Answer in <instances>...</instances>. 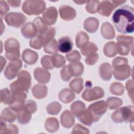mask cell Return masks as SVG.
Instances as JSON below:
<instances>
[{
  "instance_id": "6da1fadb",
  "label": "cell",
  "mask_w": 134,
  "mask_h": 134,
  "mask_svg": "<svg viewBox=\"0 0 134 134\" xmlns=\"http://www.w3.org/2000/svg\"><path fill=\"white\" fill-rule=\"evenodd\" d=\"M134 9L128 5L118 8L113 14L112 21L117 31L121 34H131L134 31Z\"/></svg>"
},
{
  "instance_id": "7a4b0ae2",
  "label": "cell",
  "mask_w": 134,
  "mask_h": 134,
  "mask_svg": "<svg viewBox=\"0 0 134 134\" xmlns=\"http://www.w3.org/2000/svg\"><path fill=\"white\" fill-rule=\"evenodd\" d=\"M18 79L10 85L12 91L28 92L31 87V76L27 71H20L18 74Z\"/></svg>"
},
{
  "instance_id": "3957f363",
  "label": "cell",
  "mask_w": 134,
  "mask_h": 134,
  "mask_svg": "<svg viewBox=\"0 0 134 134\" xmlns=\"http://www.w3.org/2000/svg\"><path fill=\"white\" fill-rule=\"evenodd\" d=\"M46 8V3L43 1H26L24 2L22 9L28 15H38Z\"/></svg>"
},
{
  "instance_id": "277c9868",
  "label": "cell",
  "mask_w": 134,
  "mask_h": 134,
  "mask_svg": "<svg viewBox=\"0 0 134 134\" xmlns=\"http://www.w3.org/2000/svg\"><path fill=\"white\" fill-rule=\"evenodd\" d=\"M112 120L116 123L133 121V107L132 106L123 107L116 110L111 115Z\"/></svg>"
},
{
  "instance_id": "5b68a950",
  "label": "cell",
  "mask_w": 134,
  "mask_h": 134,
  "mask_svg": "<svg viewBox=\"0 0 134 134\" xmlns=\"http://www.w3.org/2000/svg\"><path fill=\"white\" fill-rule=\"evenodd\" d=\"M19 43L16 39L9 38L5 43V56L9 61L18 60L20 57Z\"/></svg>"
},
{
  "instance_id": "8992f818",
  "label": "cell",
  "mask_w": 134,
  "mask_h": 134,
  "mask_svg": "<svg viewBox=\"0 0 134 134\" xmlns=\"http://www.w3.org/2000/svg\"><path fill=\"white\" fill-rule=\"evenodd\" d=\"M107 108V103L104 100H100L91 104L88 106L87 110L92 115L94 122H97L106 111Z\"/></svg>"
},
{
  "instance_id": "52a82bcc",
  "label": "cell",
  "mask_w": 134,
  "mask_h": 134,
  "mask_svg": "<svg viewBox=\"0 0 134 134\" xmlns=\"http://www.w3.org/2000/svg\"><path fill=\"white\" fill-rule=\"evenodd\" d=\"M125 2L126 1H103L99 3L97 12L99 14L107 17L111 14L115 8Z\"/></svg>"
},
{
  "instance_id": "ba28073f",
  "label": "cell",
  "mask_w": 134,
  "mask_h": 134,
  "mask_svg": "<svg viewBox=\"0 0 134 134\" xmlns=\"http://www.w3.org/2000/svg\"><path fill=\"white\" fill-rule=\"evenodd\" d=\"M6 23L10 26L19 28L27 20L26 17L20 13L11 12L4 18Z\"/></svg>"
},
{
  "instance_id": "9c48e42d",
  "label": "cell",
  "mask_w": 134,
  "mask_h": 134,
  "mask_svg": "<svg viewBox=\"0 0 134 134\" xmlns=\"http://www.w3.org/2000/svg\"><path fill=\"white\" fill-rule=\"evenodd\" d=\"M116 49L117 52L121 55H127L129 51V46L133 42V38L130 36H117Z\"/></svg>"
},
{
  "instance_id": "30bf717a",
  "label": "cell",
  "mask_w": 134,
  "mask_h": 134,
  "mask_svg": "<svg viewBox=\"0 0 134 134\" xmlns=\"http://www.w3.org/2000/svg\"><path fill=\"white\" fill-rule=\"evenodd\" d=\"M104 92L100 87H94L93 88H86L82 94V98L88 102L98 99L103 97Z\"/></svg>"
},
{
  "instance_id": "8fae6325",
  "label": "cell",
  "mask_w": 134,
  "mask_h": 134,
  "mask_svg": "<svg viewBox=\"0 0 134 134\" xmlns=\"http://www.w3.org/2000/svg\"><path fill=\"white\" fill-rule=\"evenodd\" d=\"M22 62L18 59L10 62L4 72V75L7 79L10 80L14 79L17 75L19 70L21 68Z\"/></svg>"
},
{
  "instance_id": "7c38bea8",
  "label": "cell",
  "mask_w": 134,
  "mask_h": 134,
  "mask_svg": "<svg viewBox=\"0 0 134 134\" xmlns=\"http://www.w3.org/2000/svg\"><path fill=\"white\" fill-rule=\"evenodd\" d=\"M113 72L115 79L118 80H124L127 79L130 75V68L127 63H122L114 66Z\"/></svg>"
},
{
  "instance_id": "4fadbf2b",
  "label": "cell",
  "mask_w": 134,
  "mask_h": 134,
  "mask_svg": "<svg viewBox=\"0 0 134 134\" xmlns=\"http://www.w3.org/2000/svg\"><path fill=\"white\" fill-rule=\"evenodd\" d=\"M58 16L57 8L54 7H49L43 13L42 19L47 25H52L55 23Z\"/></svg>"
},
{
  "instance_id": "5bb4252c",
  "label": "cell",
  "mask_w": 134,
  "mask_h": 134,
  "mask_svg": "<svg viewBox=\"0 0 134 134\" xmlns=\"http://www.w3.org/2000/svg\"><path fill=\"white\" fill-rule=\"evenodd\" d=\"M73 47V43L68 36L61 37L58 42V50L62 53H67L70 51Z\"/></svg>"
},
{
  "instance_id": "9a60e30c",
  "label": "cell",
  "mask_w": 134,
  "mask_h": 134,
  "mask_svg": "<svg viewBox=\"0 0 134 134\" xmlns=\"http://www.w3.org/2000/svg\"><path fill=\"white\" fill-rule=\"evenodd\" d=\"M60 17L65 20H71L76 16V11L69 6H61L59 8Z\"/></svg>"
},
{
  "instance_id": "2e32d148",
  "label": "cell",
  "mask_w": 134,
  "mask_h": 134,
  "mask_svg": "<svg viewBox=\"0 0 134 134\" xmlns=\"http://www.w3.org/2000/svg\"><path fill=\"white\" fill-rule=\"evenodd\" d=\"M23 36L26 38H32L38 35L37 28L34 23H28L24 25L21 29Z\"/></svg>"
},
{
  "instance_id": "e0dca14e",
  "label": "cell",
  "mask_w": 134,
  "mask_h": 134,
  "mask_svg": "<svg viewBox=\"0 0 134 134\" xmlns=\"http://www.w3.org/2000/svg\"><path fill=\"white\" fill-rule=\"evenodd\" d=\"M34 76L37 81L43 84L48 83L51 76L49 72L40 68L35 69Z\"/></svg>"
},
{
  "instance_id": "ac0fdd59",
  "label": "cell",
  "mask_w": 134,
  "mask_h": 134,
  "mask_svg": "<svg viewBox=\"0 0 134 134\" xmlns=\"http://www.w3.org/2000/svg\"><path fill=\"white\" fill-rule=\"evenodd\" d=\"M99 75L100 77L105 81L109 80L113 74V71L110 65L108 63H104L100 65L99 68Z\"/></svg>"
},
{
  "instance_id": "d6986e66",
  "label": "cell",
  "mask_w": 134,
  "mask_h": 134,
  "mask_svg": "<svg viewBox=\"0 0 134 134\" xmlns=\"http://www.w3.org/2000/svg\"><path fill=\"white\" fill-rule=\"evenodd\" d=\"M22 58L23 60L27 64L31 65L35 64L38 58V54L31 50H25L22 54Z\"/></svg>"
},
{
  "instance_id": "ffe728a7",
  "label": "cell",
  "mask_w": 134,
  "mask_h": 134,
  "mask_svg": "<svg viewBox=\"0 0 134 134\" xmlns=\"http://www.w3.org/2000/svg\"><path fill=\"white\" fill-rule=\"evenodd\" d=\"M68 66L72 76H79L83 74L84 71V66L81 62H71L69 65H68Z\"/></svg>"
},
{
  "instance_id": "44dd1931",
  "label": "cell",
  "mask_w": 134,
  "mask_h": 134,
  "mask_svg": "<svg viewBox=\"0 0 134 134\" xmlns=\"http://www.w3.org/2000/svg\"><path fill=\"white\" fill-rule=\"evenodd\" d=\"M99 25L98 20L95 18H87L84 23V28L89 32L93 33L97 31Z\"/></svg>"
},
{
  "instance_id": "7402d4cb",
  "label": "cell",
  "mask_w": 134,
  "mask_h": 134,
  "mask_svg": "<svg viewBox=\"0 0 134 134\" xmlns=\"http://www.w3.org/2000/svg\"><path fill=\"white\" fill-rule=\"evenodd\" d=\"M17 117V113L10 107L5 108L2 112L1 119L5 120L6 122H14Z\"/></svg>"
},
{
  "instance_id": "603a6c76",
  "label": "cell",
  "mask_w": 134,
  "mask_h": 134,
  "mask_svg": "<svg viewBox=\"0 0 134 134\" xmlns=\"http://www.w3.org/2000/svg\"><path fill=\"white\" fill-rule=\"evenodd\" d=\"M61 122L63 127L69 128L73 125L74 118L69 110H65L61 115Z\"/></svg>"
},
{
  "instance_id": "cb8c5ba5",
  "label": "cell",
  "mask_w": 134,
  "mask_h": 134,
  "mask_svg": "<svg viewBox=\"0 0 134 134\" xmlns=\"http://www.w3.org/2000/svg\"><path fill=\"white\" fill-rule=\"evenodd\" d=\"M17 120L19 123L21 124H26L28 123L31 118V113L25 107L17 113Z\"/></svg>"
},
{
  "instance_id": "d4e9b609",
  "label": "cell",
  "mask_w": 134,
  "mask_h": 134,
  "mask_svg": "<svg viewBox=\"0 0 134 134\" xmlns=\"http://www.w3.org/2000/svg\"><path fill=\"white\" fill-rule=\"evenodd\" d=\"M32 92L33 95L36 98L38 99L43 98L47 94V87L43 85H36L33 87Z\"/></svg>"
},
{
  "instance_id": "484cf974",
  "label": "cell",
  "mask_w": 134,
  "mask_h": 134,
  "mask_svg": "<svg viewBox=\"0 0 134 134\" xmlns=\"http://www.w3.org/2000/svg\"><path fill=\"white\" fill-rule=\"evenodd\" d=\"M102 36L104 38L109 39L114 38L115 31L111 25L108 23H105L103 24L101 29Z\"/></svg>"
},
{
  "instance_id": "4316f807",
  "label": "cell",
  "mask_w": 134,
  "mask_h": 134,
  "mask_svg": "<svg viewBox=\"0 0 134 134\" xmlns=\"http://www.w3.org/2000/svg\"><path fill=\"white\" fill-rule=\"evenodd\" d=\"M75 97V94L68 88H65L62 90L59 95V98L60 100L64 103H69L71 102Z\"/></svg>"
},
{
  "instance_id": "83f0119b",
  "label": "cell",
  "mask_w": 134,
  "mask_h": 134,
  "mask_svg": "<svg viewBox=\"0 0 134 134\" xmlns=\"http://www.w3.org/2000/svg\"><path fill=\"white\" fill-rule=\"evenodd\" d=\"M89 37L86 33L81 31L76 36V44L77 48H82L88 43Z\"/></svg>"
},
{
  "instance_id": "f1b7e54d",
  "label": "cell",
  "mask_w": 134,
  "mask_h": 134,
  "mask_svg": "<svg viewBox=\"0 0 134 134\" xmlns=\"http://www.w3.org/2000/svg\"><path fill=\"white\" fill-rule=\"evenodd\" d=\"M44 40L41 35L38 34L35 37L32 38L29 42V45L31 47L36 49H40L44 45Z\"/></svg>"
},
{
  "instance_id": "f546056e",
  "label": "cell",
  "mask_w": 134,
  "mask_h": 134,
  "mask_svg": "<svg viewBox=\"0 0 134 134\" xmlns=\"http://www.w3.org/2000/svg\"><path fill=\"white\" fill-rule=\"evenodd\" d=\"M13 99V92L7 88L1 91V102L5 105H9Z\"/></svg>"
},
{
  "instance_id": "4dcf8cb0",
  "label": "cell",
  "mask_w": 134,
  "mask_h": 134,
  "mask_svg": "<svg viewBox=\"0 0 134 134\" xmlns=\"http://www.w3.org/2000/svg\"><path fill=\"white\" fill-rule=\"evenodd\" d=\"M104 53L105 55L108 57H112L117 53L116 43L114 41L107 42L104 46Z\"/></svg>"
},
{
  "instance_id": "1f68e13d",
  "label": "cell",
  "mask_w": 134,
  "mask_h": 134,
  "mask_svg": "<svg viewBox=\"0 0 134 134\" xmlns=\"http://www.w3.org/2000/svg\"><path fill=\"white\" fill-rule=\"evenodd\" d=\"M58 51V44L55 39H52L44 45V51L47 53L55 54Z\"/></svg>"
},
{
  "instance_id": "d6a6232c",
  "label": "cell",
  "mask_w": 134,
  "mask_h": 134,
  "mask_svg": "<svg viewBox=\"0 0 134 134\" xmlns=\"http://www.w3.org/2000/svg\"><path fill=\"white\" fill-rule=\"evenodd\" d=\"M34 24L37 28L38 34H43L48 29L47 24L41 17L36 18L34 20Z\"/></svg>"
},
{
  "instance_id": "836d02e7",
  "label": "cell",
  "mask_w": 134,
  "mask_h": 134,
  "mask_svg": "<svg viewBox=\"0 0 134 134\" xmlns=\"http://www.w3.org/2000/svg\"><path fill=\"white\" fill-rule=\"evenodd\" d=\"M71 110L72 113L77 117L84 110H85V106L83 103L81 101H76L71 105Z\"/></svg>"
},
{
  "instance_id": "e575fe53",
  "label": "cell",
  "mask_w": 134,
  "mask_h": 134,
  "mask_svg": "<svg viewBox=\"0 0 134 134\" xmlns=\"http://www.w3.org/2000/svg\"><path fill=\"white\" fill-rule=\"evenodd\" d=\"M45 128L49 132H54L59 128V124L56 118H50L47 119L45 123Z\"/></svg>"
},
{
  "instance_id": "d590c367",
  "label": "cell",
  "mask_w": 134,
  "mask_h": 134,
  "mask_svg": "<svg viewBox=\"0 0 134 134\" xmlns=\"http://www.w3.org/2000/svg\"><path fill=\"white\" fill-rule=\"evenodd\" d=\"M98 50V48L95 43L89 42L81 48L82 53L85 56H88L91 54L95 53Z\"/></svg>"
},
{
  "instance_id": "8d00e7d4",
  "label": "cell",
  "mask_w": 134,
  "mask_h": 134,
  "mask_svg": "<svg viewBox=\"0 0 134 134\" xmlns=\"http://www.w3.org/2000/svg\"><path fill=\"white\" fill-rule=\"evenodd\" d=\"M69 86L70 88L75 92L76 93L79 94L82 90L83 86V79L82 78H77L73 79L69 84Z\"/></svg>"
},
{
  "instance_id": "74e56055",
  "label": "cell",
  "mask_w": 134,
  "mask_h": 134,
  "mask_svg": "<svg viewBox=\"0 0 134 134\" xmlns=\"http://www.w3.org/2000/svg\"><path fill=\"white\" fill-rule=\"evenodd\" d=\"M51 61L53 66L59 68L63 66L65 63L64 58L61 55L57 54L51 57Z\"/></svg>"
},
{
  "instance_id": "f35d334b",
  "label": "cell",
  "mask_w": 134,
  "mask_h": 134,
  "mask_svg": "<svg viewBox=\"0 0 134 134\" xmlns=\"http://www.w3.org/2000/svg\"><path fill=\"white\" fill-rule=\"evenodd\" d=\"M107 106L110 109H114L120 106L122 103V100L116 97H110L107 99Z\"/></svg>"
},
{
  "instance_id": "ab89813d",
  "label": "cell",
  "mask_w": 134,
  "mask_h": 134,
  "mask_svg": "<svg viewBox=\"0 0 134 134\" xmlns=\"http://www.w3.org/2000/svg\"><path fill=\"white\" fill-rule=\"evenodd\" d=\"M99 3V1H87L86 6V10L91 14L95 13L96 12H97Z\"/></svg>"
},
{
  "instance_id": "60d3db41",
  "label": "cell",
  "mask_w": 134,
  "mask_h": 134,
  "mask_svg": "<svg viewBox=\"0 0 134 134\" xmlns=\"http://www.w3.org/2000/svg\"><path fill=\"white\" fill-rule=\"evenodd\" d=\"M110 92L115 95H120L124 93V87L120 83H114L110 87Z\"/></svg>"
},
{
  "instance_id": "b9f144b4",
  "label": "cell",
  "mask_w": 134,
  "mask_h": 134,
  "mask_svg": "<svg viewBox=\"0 0 134 134\" xmlns=\"http://www.w3.org/2000/svg\"><path fill=\"white\" fill-rule=\"evenodd\" d=\"M61 106L58 102H52L47 107V110L48 114L57 115L60 111Z\"/></svg>"
},
{
  "instance_id": "7bdbcfd3",
  "label": "cell",
  "mask_w": 134,
  "mask_h": 134,
  "mask_svg": "<svg viewBox=\"0 0 134 134\" xmlns=\"http://www.w3.org/2000/svg\"><path fill=\"white\" fill-rule=\"evenodd\" d=\"M41 64L44 68L48 70H51L54 68L51 61V57L49 55H44L42 57Z\"/></svg>"
},
{
  "instance_id": "ee69618b",
  "label": "cell",
  "mask_w": 134,
  "mask_h": 134,
  "mask_svg": "<svg viewBox=\"0 0 134 134\" xmlns=\"http://www.w3.org/2000/svg\"><path fill=\"white\" fill-rule=\"evenodd\" d=\"M66 57L67 60L71 62H77L81 59V55L79 52L76 50H73L71 52L66 54Z\"/></svg>"
},
{
  "instance_id": "f6af8a7d",
  "label": "cell",
  "mask_w": 134,
  "mask_h": 134,
  "mask_svg": "<svg viewBox=\"0 0 134 134\" xmlns=\"http://www.w3.org/2000/svg\"><path fill=\"white\" fill-rule=\"evenodd\" d=\"M61 76L62 80L64 81H68L70 80L71 77L72 76L69 71L68 66H65L61 70Z\"/></svg>"
},
{
  "instance_id": "bcb514c9",
  "label": "cell",
  "mask_w": 134,
  "mask_h": 134,
  "mask_svg": "<svg viewBox=\"0 0 134 134\" xmlns=\"http://www.w3.org/2000/svg\"><path fill=\"white\" fill-rule=\"evenodd\" d=\"M24 107L29 110L31 113H34L37 110L36 103L32 100H28L25 102Z\"/></svg>"
},
{
  "instance_id": "7dc6e473",
  "label": "cell",
  "mask_w": 134,
  "mask_h": 134,
  "mask_svg": "<svg viewBox=\"0 0 134 134\" xmlns=\"http://www.w3.org/2000/svg\"><path fill=\"white\" fill-rule=\"evenodd\" d=\"M98 58V54L94 53L91 55L87 56L85 60V62L88 65H93L97 61Z\"/></svg>"
},
{
  "instance_id": "c3c4849f",
  "label": "cell",
  "mask_w": 134,
  "mask_h": 134,
  "mask_svg": "<svg viewBox=\"0 0 134 134\" xmlns=\"http://www.w3.org/2000/svg\"><path fill=\"white\" fill-rule=\"evenodd\" d=\"M1 3V17H2L3 15H5L9 10V7L6 3L5 1H0Z\"/></svg>"
},
{
  "instance_id": "681fc988",
  "label": "cell",
  "mask_w": 134,
  "mask_h": 134,
  "mask_svg": "<svg viewBox=\"0 0 134 134\" xmlns=\"http://www.w3.org/2000/svg\"><path fill=\"white\" fill-rule=\"evenodd\" d=\"M8 3L12 7H19L20 5L21 2L20 1H7Z\"/></svg>"
},
{
  "instance_id": "f907efd6",
  "label": "cell",
  "mask_w": 134,
  "mask_h": 134,
  "mask_svg": "<svg viewBox=\"0 0 134 134\" xmlns=\"http://www.w3.org/2000/svg\"><path fill=\"white\" fill-rule=\"evenodd\" d=\"M1 72L2 71V70H3V68L4 66L6 64V61L5 60V59L2 57L1 56Z\"/></svg>"
},
{
  "instance_id": "816d5d0a",
  "label": "cell",
  "mask_w": 134,
  "mask_h": 134,
  "mask_svg": "<svg viewBox=\"0 0 134 134\" xmlns=\"http://www.w3.org/2000/svg\"><path fill=\"white\" fill-rule=\"evenodd\" d=\"M75 3H77V4H81V5H82V4H83V3H85V2H86V1H74Z\"/></svg>"
}]
</instances>
